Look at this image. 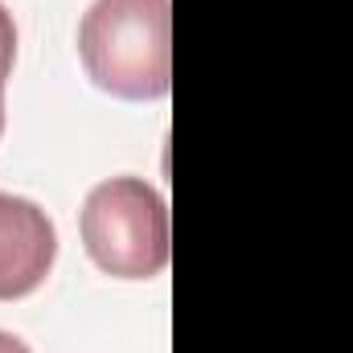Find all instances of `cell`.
<instances>
[{
	"mask_svg": "<svg viewBox=\"0 0 353 353\" xmlns=\"http://www.w3.org/2000/svg\"><path fill=\"white\" fill-rule=\"evenodd\" d=\"M87 79L115 99H165L173 87L169 0H94L79 25Z\"/></svg>",
	"mask_w": 353,
	"mask_h": 353,
	"instance_id": "cell-1",
	"label": "cell"
},
{
	"mask_svg": "<svg viewBox=\"0 0 353 353\" xmlns=\"http://www.w3.org/2000/svg\"><path fill=\"white\" fill-rule=\"evenodd\" d=\"M8 74H12V70L0 66V132H4V83H8Z\"/></svg>",
	"mask_w": 353,
	"mask_h": 353,
	"instance_id": "cell-5",
	"label": "cell"
},
{
	"mask_svg": "<svg viewBox=\"0 0 353 353\" xmlns=\"http://www.w3.org/2000/svg\"><path fill=\"white\" fill-rule=\"evenodd\" d=\"M58 259V230L50 214L17 193H0V300L37 292Z\"/></svg>",
	"mask_w": 353,
	"mask_h": 353,
	"instance_id": "cell-3",
	"label": "cell"
},
{
	"mask_svg": "<svg viewBox=\"0 0 353 353\" xmlns=\"http://www.w3.org/2000/svg\"><path fill=\"white\" fill-rule=\"evenodd\" d=\"M83 243L99 271L152 279L169 267V205L144 176H107L83 201Z\"/></svg>",
	"mask_w": 353,
	"mask_h": 353,
	"instance_id": "cell-2",
	"label": "cell"
},
{
	"mask_svg": "<svg viewBox=\"0 0 353 353\" xmlns=\"http://www.w3.org/2000/svg\"><path fill=\"white\" fill-rule=\"evenodd\" d=\"M0 353H33V350H29L21 337H12V333H4V329H0Z\"/></svg>",
	"mask_w": 353,
	"mask_h": 353,
	"instance_id": "cell-4",
	"label": "cell"
}]
</instances>
